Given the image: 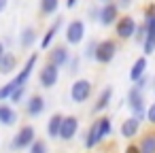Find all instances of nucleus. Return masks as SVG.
<instances>
[{
  "mask_svg": "<svg viewBox=\"0 0 155 153\" xmlns=\"http://www.w3.org/2000/svg\"><path fill=\"white\" fill-rule=\"evenodd\" d=\"M26 98H28V85H24V87H17L15 91H13V96H11V104L13 106H17V104H21V102H26Z\"/></svg>",
  "mask_w": 155,
  "mask_h": 153,
  "instance_id": "27",
  "label": "nucleus"
},
{
  "mask_svg": "<svg viewBox=\"0 0 155 153\" xmlns=\"http://www.w3.org/2000/svg\"><path fill=\"white\" fill-rule=\"evenodd\" d=\"M19 60H17V55L13 53V51H7L5 53V58L0 60V75H13V72H17L19 68Z\"/></svg>",
  "mask_w": 155,
  "mask_h": 153,
  "instance_id": "21",
  "label": "nucleus"
},
{
  "mask_svg": "<svg viewBox=\"0 0 155 153\" xmlns=\"http://www.w3.org/2000/svg\"><path fill=\"white\" fill-rule=\"evenodd\" d=\"M121 13V9H119V5L117 2H104L102 7H100V17H98V22L104 26V28H110V26H115L117 24V19L121 17L119 15Z\"/></svg>",
  "mask_w": 155,
  "mask_h": 153,
  "instance_id": "11",
  "label": "nucleus"
},
{
  "mask_svg": "<svg viewBox=\"0 0 155 153\" xmlns=\"http://www.w3.org/2000/svg\"><path fill=\"white\" fill-rule=\"evenodd\" d=\"M138 149H140V153H155V132H149V134L140 136Z\"/></svg>",
  "mask_w": 155,
  "mask_h": 153,
  "instance_id": "22",
  "label": "nucleus"
},
{
  "mask_svg": "<svg viewBox=\"0 0 155 153\" xmlns=\"http://www.w3.org/2000/svg\"><path fill=\"white\" fill-rule=\"evenodd\" d=\"M85 34H87V24L83 19H72L66 24L64 28V41L68 47H77L85 41Z\"/></svg>",
  "mask_w": 155,
  "mask_h": 153,
  "instance_id": "4",
  "label": "nucleus"
},
{
  "mask_svg": "<svg viewBox=\"0 0 155 153\" xmlns=\"http://www.w3.org/2000/svg\"><path fill=\"white\" fill-rule=\"evenodd\" d=\"M7 51H9V49H7V45H5L2 41H0V60L5 58V53H7Z\"/></svg>",
  "mask_w": 155,
  "mask_h": 153,
  "instance_id": "36",
  "label": "nucleus"
},
{
  "mask_svg": "<svg viewBox=\"0 0 155 153\" xmlns=\"http://www.w3.org/2000/svg\"><path fill=\"white\" fill-rule=\"evenodd\" d=\"M81 140H83V145H85V149H87V151H91V149H96V147H100V145H102L100 134H98V123H96V119H94V121L89 123V128L83 132Z\"/></svg>",
  "mask_w": 155,
  "mask_h": 153,
  "instance_id": "18",
  "label": "nucleus"
},
{
  "mask_svg": "<svg viewBox=\"0 0 155 153\" xmlns=\"http://www.w3.org/2000/svg\"><path fill=\"white\" fill-rule=\"evenodd\" d=\"M147 68H149V60H147V55H140V58H136L134 60V64H132V68H130V81L132 83H136L138 79H142L144 75H149L147 72Z\"/></svg>",
  "mask_w": 155,
  "mask_h": 153,
  "instance_id": "19",
  "label": "nucleus"
},
{
  "mask_svg": "<svg viewBox=\"0 0 155 153\" xmlns=\"http://www.w3.org/2000/svg\"><path fill=\"white\" fill-rule=\"evenodd\" d=\"M28 153H49V142L45 138H36L32 142V147L28 149Z\"/></svg>",
  "mask_w": 155,
  "mask_h": 153,
  "instance_id": "28",
  "label": "nucleus"
},
{
  "mask_svg": "<svg viewBox=\"0 0 155 153\" xmlns=\"http://www.w3.org/2000/svg\"><path fill=\"white\" fill-rule=\"evenodd\" d=\"M155 53V32L153 30H149L147 32V38H144V43H142V55H153Z\"/></svg>",
  "mask_w": 155,
  "mask_h": 153,
  "instance_id": "26",
  "label": "nucleus"
},
{
  "mask_svg": "<svg viewBox=\"0 0 155 153\" xmlns=\"http://www.w3.org/2000/svg\"><path fill=\"white\" fill-rule=\"evenodd\" d=\"M24 104H26V115H28L30 119L41 117V115L45 113V108H47V100H45L43 94H30Z\"/></svg>",
  "mask_w": 155,
  "mask_h": 153,
  "instance_id": "12",
  "label": "nucleus"
},
{
  "mask_svg": "<svg viewBox=\"0 0 155 153\" xmlns=\"http://www.w3.org/2000/svg\"><path fill=\"white\" fill-rule=\"evenodd\" d=\"M136 28H138V22L132 15H121L115 24V34L119 41H130V38H134Z\"/></svg>",
  "mask_w": 155,
  "mask_h": 153,
  "instance_id": "8",
  "label": "nucleus"
},
{
  "mask_svg": "<svg viewBox=\"0 0 155 153\" xmlns=\"http://www.w3.org/2000/svg\"><path fill=\"white\" fill-rule=\"evenodd\" d=\"M62 121H64V115L62 113H53L49 119H47V125H45V132L51 140L60 138V130H62Z\"/></svg>",
  "mask_w": 155,
  "mask_h": 153,
  "instance_id": "20",
  "label": "nucleus"
},
{
  "mask_svg": "<svg viewBox=\"0 0 155 153\" xmlns=\"http://www.w3.org/2000/svg\"><path fill=\"white\" fill-rule=\"evenodd\" d=\"M38 58H41V53H38V51H32V53L26 58L24 66L15 72L13 81H15V85H17V87H24V85H28V83H30L32 72H34V68H36V64H38Z\"/></svg>",
  "mask_w": 155,
  "mask_h": 153,
  "instance_id": "6",
  "label": "nucleus"
},
{
  "mask_svg": "<svg viewBox=\"0 0 155 153\" xmlns=\"http://www.w3.org/2000/svg\"><path fill=\"white\" fill-rule=\"evenodd\" d=\"M132 85H136L138 89L147 91V89H151V77H149V75H144L142 79H138V81H136V83H132Z\"/></svg>",
  "mask_w": 155,
  "mask_h": 153,
  "instance_id": "33",
  "label": "nucleus"
},
{
  "mask_svg": "<svg viewBox=\"0 0 155 153\" xmlns=\"http://www.w3.org/2000/svg\"><path fill=\"white\" fill-rule=\"evenodd\" d=\"M58 83H60V68L47 62V64L38 70V85H41L43 89H53Z\"/></svg>",
  "mask_w": 155,
  "mask_h": 153,
  "instance_id": "9",
  "label": "nucleus"
},
{
  "mask_svg": "<svg viewBox=\"0 0 155 153\" xmlns=\"http://www.w3.org/2000/svg\"><path fill=\"white\" fill-rule=\"evenodd\" d=\"M36 138H38L36 136V128L32 123H24V125L17 128V132L11 138V145L9 147H11V151H28Z\"/></svg>",
  "mask_w": 155,
  "mask_h": 153,
  "instance_id": "1",
  "label": "nucleus"
},
{
  "mask_svg": "<svg viewBox=\"0 0 155 153\" xmlns=\"http://www.w3.org/2000/svg\"><path fill=\"white\" fill-rule=\"evenodd\" d=\"M72 104H85L91 96H94V83L85 77H77L70 85V91H68Z\"/></svg>",
  "mask_w": 155,
  "mask_h": 153,
  "instance_id": "3",
  "label": "nucleus"
},
{
  "mask_svg": "<svg viewBox=\"0 0 155 153\" xmlns=\"http://www.w3.org/2000/svg\"><path fill=\"white\" fill-rule=\"evenodd\" d=\"M19 121V113L11 102H0V125L2 128H13Z\"/></svg>",
  "mask_w": 155,
  "mask_h": 153,
  "instance_id": "16",
  "label": "nucleus"
},
{
  "mask_svg": "<svg viewBox=\"0 0 155 153\" xmlns=\"http://www.w3.org/2000/svg\"><path fill=\"white\" fill-rule=\"evenodd\" d=\"M81 58L83 55H72V60H70V64H68V75H72V77H77L79 72H81Z\"/></svg>",
  "mask_w": 155,
  "mask_h": 153,
  "instance_id": "31",
  "label": "nucleus"
},
{
  "mask_svg": "<svg viewBox=\"0 0 155 153\" xmlns=\"http://www.w3.org/2000/svg\"><path fill=\"white\" fill-rule=\"evenodd\" d=\"M125 104H127V108H130V115H134V117H140L142 121H144V111H147V91H142V89H138L136 85H132L130 89H127V94H125Z\"/></svg>",
  "mask_w": 155,
  "mask_h": 153,
  "instance_id": "2",
  "label": "nucleus"
},
{
  "mask_svg": "<svg viewBox=\"0 0 155 153\" xmlns=\"http://www.w3.org/2000/svg\"><path fill=\"white\" fill-rule=\"evenodd\" d=\"M15 89H17V85H15V81H13V79H11V81H7L5 85H0V102H9Z\"/></svg>",
  "mask_w": 155,
  "mask_h": 153,
  "instance_id": "25",
  "label": "nucleus"
},
{
  "mask_svg": "<svg viewBox=\"0 0 155 153\" xmlns=\"http://www.w3.org/2000/svg\"><path fill=\"white\" fill-rule=\"evenodd\" d=\"M104 2H110V0H102V5H104Z\"/></svg>",
  "mask_w": 155,
  "mask_h": 153,
  "instance_id": "40",
  "label": "nucleus"
},
{
  "mask_svg": "<svg viewBox=\"0 0 155 153\" xmlns=\"http://www.w3.org/2000/svg\"><path fill=\"white\" fill-rule=\"evenodd\" d=\"M140 128H142V119L130 115V117H125V119L121 121V125H119V134H121V138H125V140L132 142V140L140 134Z\"/></svg>",
  "mask_w": 155,
  "mask_h": 153,
  "instance_id": "13",
  "label": "nucleus"
},
{
  "mask_svg": "<svg viewBox=\"0 0 155 153\" xmlns=\"http://www.w3.org/2000/svg\"><path fill=\"white\" fill-rule=\"evenodd\" d=\"M38 9H41V15L45 17L55 15L60 9V0H38Z\"/></svg>",
  "mask_w": 155,
  "mask_h": 153,
  "instance_id": "23",
  "label": "nucleus"
},
{
  "mask_svg": "<svg viewBox=\"0 0 155 153\" xmlns=\"http://www.w3.org/2000/svg\"><path fill=\"white\" fill-rule=\"evenodd\" d=\"M147 32H149V28L144 26V22H142V24H138V28H136V34H134V43L142 47V43H144V38H147Z\"/></svg>",
  "mask_w": 155,
  "mask_h": 153,
  "instance_id": "29",
  "label": "nucleus"
},
{
  "mask_svg": "<svg viewBox=\"0 0 155 153\" xmlns=\"http://www.w3.org/2000/svg\"><path fill=\"white\" fill-rule=\"evenodd\" d=\"M98 43H100V41H96V38H94V41H89V43L85 45V49H83V58H85V60H94V58H96Z\"/></svg>",
  "mask_w": 155,
  "mask_h": 153,
  "instance_id": "30",
  "label": "nucleus"
},
{
  "mask_svg": "<svg viewBox=\"0 0 155 153\" xmlns=\"http://www.w3.org/2000/svg\"><path fill=\"white\" fill-rule=\"evenodd\" d=\"M79 128H81V119L77 115H64L62 121V130H60V140L62 142H70L79 136Z\"/></svg>",
  "mask_w": 155,
  "mask_h": 153,
  "instance_id": "10",
  "label": "nucleus"
},
{
  "mask_svg": "<svg viewBox=\"0 0 155 153\" xmlns=\"http://www.w3.org/2000/svg\"><path fill=\"white\" fill-rule=\"evenodd\" d=\"M123 153H140V149H138V142H130V145L123 149Z\"/></svg>",
  "mask_w": 155,
  "mask_h": 153,
  "instance_id": "34",
  "label": "nucleus"
},
{
  "mask_svg": "<svg viewBox=\"0 0 155 153\" xmlns=\"http://www.w3.org/2000/svg\"><path fill=\"white\" fill-rule=\"evenodd\" d=\"M113 96H115V89H113V85H104V87L98 91V96H96V102H94V106H91V113H94V115H100V113H104V111L110 106V102H113Z\"/></svg>",
  "mask_w": 155,
  "mask_h": 153,
  "instance_id": "14",
  "label": "nucleus"
},
{
  "mask_svg": "<svg viewBox=\"0 0 155 153\" xmlns=\"http://www.w3.org/2000/svg\"><path fill=\"white\" fill-rule=\"evenodd\" d=\"M7 7H9V0H0V13H5Z\"/></svg>",
  "mask_w": 155,
  "mask_h": 153,
  "instance_id": "38",
  "label": "nucleus"
},
{
  "mask_svg": "<svg viewBox=\"0 0 155 153\" xmlns=\"http://www.w3.org/2000/svg\"><path fill=\"white\" fill-rule=\"evenodd\" d=\"M79 5V0H66V9H74Z\"/></svg>",
  "mask_w": 155,
  "mask_h": 153,
  "instance_id": "37",
  "label": "nucleus"
},
{
  "mask_svg": "<svg viewBox=\"0 0 155 153\" xmlns=\"http://www.w3.org/2000/svg\"><path fill=\"white\" fill-rule=\"evenodd\" d=\"M117 51H119V45H117L115 38H102V41L98 43V49H96V58H94V62L106 66V64H110V62L117 58Z\"/></svg>",
  "mask_w": 155,
  "mask_h": 153,
  "instance_id": "5",
  "label": "nucleus"
},
{
  "mask_svg": "<svg viewBox=\"0 0 155 153\" xmlns=\"http://www.w3.org/2000/svg\"><path fill=\"white\" fill-rule=\"evenodd\" d=\"M151 91H153V94H155V75H153V77H151Z\"/></svg>",
  "mask_w": 155,
  "mask_h": 153,
  "instance_id": "39",
  "label": "nucleus"
},
{
  "mask_svg": "<svg viewBox=\"0 0 155 153\" xmlns=\"http://www.w3.org/2000/svg\"><path fill=\"white\" fill-rule=\"evenodd\" d=\"M117 5H119V9L123 11V9H130V7L134 5V0H117Z\"/></svg>",
  "mask_w": 155,
  "mask_h": 153,
  "instance_id": "35",
  "label": "nucleus"
},
{
  "mask_svg": "<svg viewBox=\"0 0 155 153\" xmlns=\"http://www.w3.org/2000/svg\"><path fill=\"white\" fill-rule=\"evenodd\" d=\"M36 43H41V41H38L36 28H34V26H24L21 32H19V47L28 51V49H34Z\"/></svg>",
  "mask_w": 155,
  "mask_h": 153,
  "instance_id": "17",
  "label": "nucleus"
},
{
  "mask_svg": "<svg viewBox=\"0 0 155 153\" xmlns=\"http://www.w3.org/2000/svg\"><path fill=\"white\" fill-rule=\"evenodd\" d=\"M70 60H72V53H70V49H68L66 43H64V45H53V47L47 51V62L53 64V66H58L60 70H62V68H68Z\"/></svg>",
  "mask_w": 155,
  "mask_h": 153,
  "instance_id": "7",
  "label": "nucleus"
},
{
  "mask_svg": "<svg viewBox=\"0 0 155 153\" xmlns=\"http://www.w3.org/2000/svg\"><path fill=\"white\" fill-rule=\"evenodd\" d=\"M144 121H147L149 125H155V100L149 102V106H147V111H144Z\"/></svg>",
  "mask_w": 155,
  "mask_h": 153,
  "instance_id": "32",
  "label": "nucleus"
},
{
  "mask_svg": "<svg viewBox=\"0 0 155 153\" xmlns=\"http://www.w3.org/2000/svg\"><path fill=\"white\" fill-rule=\"evenodd\" d=\"M62 24H64V19H62V17H55V22L45 30V34L41 36V43H38L41 51H49V49L53 47V41H55V36H58V32H60Z\"/></svg>",
  "mask_w": 155,
  "mask_h": 153,
  "instance_id": "15",
  "label": "nucleus"
},
{
  "mask_svg": "<svg viewBox=\"0 0 155 153\" xmlns=\"http://www.w3.org/2000/svg\"><path fill=\"white\" fill-rule=\"evenodd\" d=\"M142 22H144V26H147L149 30H153V28H155V2H151V5H147V7H144Z\"/></svg>",
  "mask_w": 155,
  "mask_h": 153,
  "instance_id": "24",
  "label": "nucleus"
}]
</instances>
